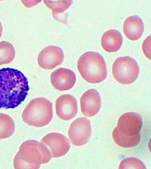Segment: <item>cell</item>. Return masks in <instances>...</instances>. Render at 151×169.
Wrapping results in <instances>:
<instances>
[{
  "instance_id": "obj_11",
  "label": "cell",
  "mask_w": 151,
  "mask_h": 169,
  "mask_svg": "<svg viewBox=\"0 0 151 169\" xmlns=\"http://www.w3.org/2000/svg\"><path fill=\"white\" fill-rule=\"evenodd\" d=\"M81 111L86 116L90 117L96 114L101 107V99L98 92L89 89L82 95L80 99Z\"/></svg>"
},
{
  "instance_id": "obj_17",
  "label": "cell",
  "mask_w": 151,
  "mask_h": 169,
  "mask_svg": "<svg viewBox=\"0 0 151 169\" xmlns=\"http://www.w3.org/2000/svg\"><path fill=\"white\" fill-rule=\"evenodd\" d=\"M15 56V51L12 45L2 41L0 42V65L10 63Z\"/></svg>"
},
{
  "instance_id": "obj_5",
  "label": "cell",
  "mask_w": 151,
  "mask_h": 169,
  "mask_svg": "<svg viewBox=\"0 0 151 169\" xmlns=\"http://www.w3.org/2000/svg\"><path fill=\"white\" fill-rule=\"evenodd\" d=\"M52 116V103L45 98L39 97L29 102L23 111L22 118L29 126L41 127L50 122Z\"/></svg>"
},
{
  "instance_id": "obj_15",
  "label": "cell",
  "mask_w": 151,
  "mask_h": 169,
  "mask_svg": "<svg viewBox=\"0 0 151 169\" xmlns=\"http://www.w3.org/2000/svg\"><path fill=\"white\" fill-rule=\"evenodd\" d=\"M72 0H62L54 1L44 0L45 5L52 11V15L54 19L64 24L66 23L67 15L62 14L72 3Z\"/></svg>"
},
{
  "instance_id": "obj_18",
  "label": "cell",
  "mask_w": 151,
  "mask_h": 169,
  "mask_svg": "<svg viewBox=\"0 0 151 169\" xmlns=\"http://www.w3.org/2000/svg\"><path fill=\"white\" fill-rule=\"evenodd\" d=\"M119 169H146L144 164L139 159L134 157L126 158L120 163Z\"/></svg>"
},
{
  "instance_id": "obj_6",
  "label": "cell",
  "mask_w": 151,
  "mask_h": 169,
  "mask_svg": "<svg viewBox=\"0 0 151 169\" xmlns=\"http://www.w3.org/2000/svg\"><path fill=\"white\" fill-rule=\"evenodd\" d=\"M113 76L119 83L129 84L134 82L139 73L137 62L129 56L120 57L114 62L112 66Z\"/></svg>"
},
{
  "instance_id": "obj_14",
  "label": "cell",
  "mask_w": 151,
  "mask_h": 169,
  "mask_svg": "<svg viewBox=\"0 0 151 169\" xmlns=\"http://www.w3.org/2000/svg\"><path fill=\"white\" fill-rule=\"evenodd\" d=\"M122 42V35L115 29H111L105 32L101 38L102 47L108 52L117 51L120 48Z\"/></svg>"
},
{
  "instance_id": "obj_3",
  "label": "cell",
  "mask_w": 151,
  "mask_h": 169,
  "mask_svg": "<svg viewBox=\"0 0 151 169\" xmlns=\"http://www.w3.org/2000/svg\"><path fill=\"white\" fill-rule=\"evenodd\" d=\"M51 157L48 149L41 142L28 140L22 143L14 158V168L38 169L41 164L48 163Z\"/></svg>"
},
{
  "instance_id": "obj_7",
  "label": "cell",
  "mask_w": 151,
  "mask_h": 169,
  "mask_svg": "<svg viewBox=\"0 0 151 169\" xmlns=\"http://www.w3.org/2000/svg\"><path fill=\"white\" fill-rule=\"evenodd\" d=\"M91 133L90 122L84 117L78 118L70 126L68 135L72 144L76 146L83 145L89 141Z\"/></svg>"
},
{
  "instance_id": "obj_8",
  "label": "cell",
  "mask_w": 151,
  "mask_h": 169,
  "mask_svg": "<svg viewBox=\"0 0 151 169\" xmlns=\"http://www.w3.org/2000/svg\"><path fill=\"white\" fill-rule=\"evenodd\" d=\"M40 142L48 149L53 158L65 155L70 146L68 139L63 135L57 133L47 134L42 138Z\"/></svg>"
},
{
  "instance_id": "obj_1",
  "label": "cell",
  "mask_w": 151,
  "mask_h": 169,
  "mask_svg": "<svg viewBox=\"0 0 151 169\" xmlns=\"http://www.w3.org/2000/svg\"><path fill=\"white\" fill-rule=\"evenodd\" d=\"M27 79L12 68L0 69V108L13 109L25 99L29 87Z\"/></svg>"
},
{
  "instance_id": "obj_12",
  "label": "cell",
  "mask_w": 151,
  "mask_h": 169,
  "mask_svg": "<svg viewBox=\"0 0 151 169\" xmlns=\"http://www.w3.org/2000/svg\"><path fill=\"white\" fill-rule=\"evenodd\" d=\"M50 80L54 87L59 91H65L71 88L76 81V75L72 70L60 68L51 74Z\"/></svg>"
},
{
  "instance_id": "obj_4",
  "label": "cell",
  "mask_w": 151,
  "mask_h": 169,
  "mask_svg": "<svg viewBox=\"0 0 151 169\" xmlns=\"http://www.w3.org/2000/svg\"><path fill=\"white\" fill-rule=\"evenodd\" d=\"M77 67L82 77L89 83H99L107 77L105 61L97 52L89 51L83 54L78 60Z\"/></svg>"
},
{
  "instance_id": "obj_10",
  "label": "cell",
  "mask_w": 151,
  "mask_h": 169,
  "mask_svg": "<svg viewBox=\"0 0 151 169\" xmlns=\"http://www.w3.org/2000/svg\"><path fill=\"white\" fill-rule=\"evenodd\" d=\"M55 109L56 114L60 119L70 120L74 117L78 112L77 101L72 95H62L55 101Z\"/></svg>"
},
{
  "instance_id": "obj_16",
  "label": "cell",
  "mask_w": 151,
  "mask_h": 169,
  "mask_svg": "<svg viewBox=\"0 0 151 169\" xmlns=\"http://www.w3.org/2000/svg\"><path fill=\"white\" fill-rule=\"evenodd\" d=\"M14 129V122L11 117L6 114L0 113V139L11 136Z\"/></svg>"
},
{
  "instance_id": "obj_9",
  "label": "cell",
  "mask_w": 151,
  "mask_h": 169,
  "mask_svg": "<svg viewBox=\"0 0 151 169\" xmlns=\"http://www.w3.org/2000/svg\"><path fill=\"white\" fill-rule=\"evenodd\" d=\"M63 50L60 48L49 45L45 48L39 53L38 63L42 68L50 70L61 65L64 60Z\"/></svg>"
},
{
  "instance_id": "obj_2",
  "label": "cell",
  "mask_w": 151,
  "mask_h": 169,
  "mask_svg": "<svg viewBox=\"0 0 151 169\" xmlns=\"http://www.w3.org/2000/svg\"><path fill=\"white\" fill-rule=\"evenodd\" d=\"M142 125V117L139 114L128 112L123 114L119 118L112 133L114 142L124 148L136 146L140 140Z\"/></svg>"
},
{
  "instance_id": "obj_19",
  "label": "cell",
  "mask_w": 151,
  "mask_h": 169,
  "mask_svg": "<svg viewBox=\"0 0 151 169\" xmlns=\"http://www.w3.org/2000/svg\"><path fill=\"white\" fill-rule=\"evenodd\" d=\"M2 31V28L1 23L0 21V38L1 36Z\"/></svg>"
},
{
  "instance_id": "obj_13",
  "label": "cell",
  "mask_w": 151,
  "mask_h": 169,
  "mask_svg": "<svg viewBox=\"0 0 151 169\" xmlns=\"http://www.w3.org/2000/svg\"><path fill=\"white\" fill-rule=\"evenodd\" d=\"M123 29L126 37L131 40L139 39L143 33L144 24L141 19L136 15L128 17L124 21Z\"/></svg>"
}]
</instances>
